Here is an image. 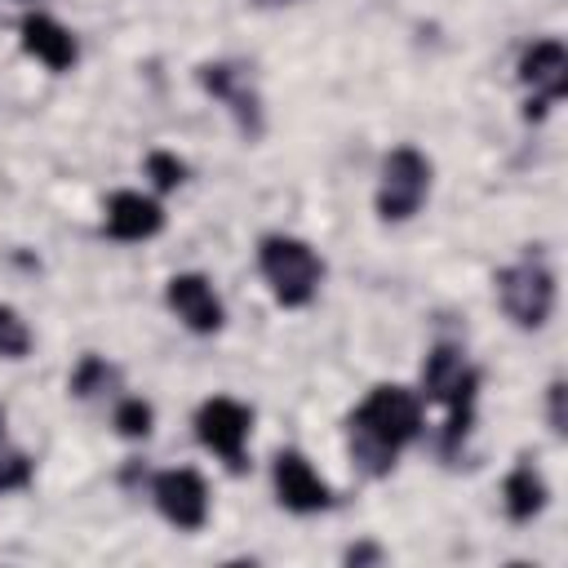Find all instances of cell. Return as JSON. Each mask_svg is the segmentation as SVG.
<instances>
[{"label": "cell", "mask_w": 568, "mask_h": 568, "mask_svg": "<svg viewBox=\"0 0 568 568\" xmlns=\"http://www.w3.org/2000/svg\"><path fill=\"white\" fill-rule=\"evenodd\" d=\"M146 173H151V182H155L160 191H173V186L186 178V164H182L178 155H169V151H151V155H146Z\"/></svg>", "instance_id": "obj_19"}, {"label": "cell", "mask_w": 568, "mask_h": 568, "mask_svg": "<svg viewBox=\"0 0 568 568\" xmlns=\"http://www.w3.org/2000/svg\"><path fill=\"white\" fill-rule=\"evenodd\" d=\"M22 49L36 58V62H44L49 71H71V62H75V36L58 22V18H49V13H27L22 18Z\"/></svg>", "instance_id": "obj_13"}, {"label": "cell", "mask_w": 568, "mask_h": 568, "mask_svg": "<svg viewBox=\"0 0 568 568\" xmlns=\"http://www.w3.org/2000/svg\"><path fill=\"white\" fill-rule=\"evenodd\" d=\"M262 4H288V0H262Z\"/></svg>", "instance_id": "obj_21"}, {"label": "cell", "mask_w": 568, "mask_h": 568, "mask_svg": "<svg viewBox=\"0 0 568 568\" xmlns=\"http://www.w3.org/2000/svg\"><path fill=\"white\" fill-rule=\"evenodd\" d=\"M422 395L448 408L439 448L444 453H457V444L466 439V430L475 422V395H479V373L470 368V359L462 355V346H448V342L430 346V355L422 364Z\"/></svg>", "instance_id": "obj_2"}, {"label": "cell", "mask_w": 568, "mask_h": 568, "mask_svg": "<svg viewBox=\"0 0 568 568\" xmlns=\"http://www.w3.org/2000/svg\"><path fill=\"white\" fill-rule=\"evenodd\" d=\"M102 226H106L111 240H124V244L151 240V235L164 226V209H160L151 195H142V191H115V195L106 200Z\"/></svg>", "instance_id": "obj_11"}, {"label": "cell", "mask_w": 568, "mask_h": 568, "mask_svg": "<svg viewBox=\"0 0 568 568\" xmlns=\"http://www.w3.org/2000/svg\"><path fill=\"white\" fill-rule=\"evenodd\" d=\"M257 266L280 306H306L324 280V262L315 257V248L293 235H266L257 248Z\"/></svg>", "instance_id": "obj_3"}, {"label": "cell", "mask_w": 568, "mask_h": 568, "mask_svg": "<svg viewBox=\"0 0 568 568\" xmlns=\"http://www.w3.org/2000/svg\"><path fill=\"white\" fill-rule=\"evenodd\" d=\"M151 497H155L160 515H164L173 528L195 532V528H204V519H209V484H204L195 470H186V466L160 470V475L151 479Z\"/></svg>", "instance_id": "obj_7"}, {"label": "cell", "mask_w": 568, "mask_h": 568, "mask_svg": "<svg viewBox=\"0 0 568 568\" xmlns=\"http://www.w3.org/2000/svg\"><path fill=\"white\" fill-rule=\"evenodd\" d=\"M200 84H204L217 102H226V106H231V115L240 120V129H244V133H257V129H262L257 93H253V84H248V75H244L240 67L209 62V67H200Z\"/></svg>", "instance_id": "obj_12"}, {"label": "cell", "mask_w": 568, "mask_h": 568, "mask_svg": "<svg viewBox=\"0 0 568 568\" xmlns=\"http://www.w3.org/2000/svg\"><path fill=\"white\" fill-rule=\"evenodd\" d=\"M430 191V160L417 146H395L382 160V182H377V213L386 222H404L422 209Z\"/></svg>", "instance_id": "obj_5"}, {"label": "cell", "mask_w": 568, "mask_h": 568, "mask_svg": "<svg viewBox=\"0 0 568 568\" xmlns=\"http://www.w3.org/2000/svg\"><path fill=\"white\" fill-rule=\"evenodd\" d=\"M31 351V328L13 306H0V355L4 359H22Z\"/></svg>", "instance_id": "obj_17"}, {"label": "cell", "mask_w": 568, "mask_h": 568, "mask_svg": "<svg viewBox=\"0 0 568 568\" xmlns=\"http://www.w3.org/2000/svg\"><path fill=\"white\" fill-rule=\"evenodd\" d=\"M164 302H169V311H173L191 333H217L222 320H226L217 288H213L209 275H200V271L173 275L169 288H164Z\"/></svg>", "instance_id": "obj_10"}, {"label": "cell", "mask_w": 568, "mask_h": 568, "mask_svg": "<svg viewBox=\"0 0 568 568\" xmlns=\"http://www.w3.org/2000/svg\"><path fill=\"white\" fill-rule=\"evenodd\" d=\"M497 302L519 328H541L555 311V275L537 253H524L515 266L497 271Z\"/></svg>", "instance_id": "obj_4"}, {"label": "cell", "mask_w": 568, "mask_h": 568, "mask_svg": "<svg viewBox=\"0 0 568 568\" xmlns=\"http://www.w3.org/2000/svg\"><path fill=\"white\" fill-rule=\"evenodd\" d=\"M501 501H506V515H510L515 524H528L532 515H541V506H546V479L537 475L532 462H519V466L506 475Z\"/></svg>", "instance_id": "obj_14"}, {"label": "cell", "mask_w": 568, "mask_h": 568, "mask_svg": "<svg viewBox=\"0 0 568 568\" xmlns=\"http://www.w3.org/2000/svg\"><path fill=\"white\" fill-rule=\"evenodd\" d=\"M151 422H155V413H151L146 399H124V404L115 408V430H120L124 439H146V435H151Z\"/></svg>", "instance_id": "obj_18"}, {"label": "cell", "mask_w": 568, "mask_h": 568, "mask_svg": "<svg viewBox=\"0 0 568 568\" xmlns=\"http://www.w3.org/2000/svg\"><path fill=\"white\" fill-rule=\"evenodd\" d=\"M422 435V399L408 386H373L351 413V457L364 475H386Z\"/></svg>", "instance_id": "obj_1"}, {"label": "cell", "mask_w": 568, "mask_h": 568, "mask_svg": "<svg viewBox=\"0 0 568 568\" xmlns=\"http://www.w3.org/2000/svg\"><path fill=\"white\" fill-rule=\"evenodd\" d=\"M31 475H36V466H31V457H27L22 448L9 444V435H4V413H0V493L27 488Z\"/></svg>", "instance_id": "obj_16"}, {"label": "cell", "mask_w": 568, "mask_h": 568, "mask_svg": "<svg viewBox=\"0 0 568 568\" xmlns=\"http://www.w3.org/2000/svg\"><path fill=\"white\" fill-rule=\"evenodd\" d=\"M271 479H275L280 506L293 510V515H315V510H328V501H333L328 484L315 475V466H311L297 448H284V453L275 457Z\"/></svg>", "instance_id": "obj_8"}, {"label": "cell", "mask_w": 568, "mask_h": 568, "mask_svg": "<svg viewBox=\"0 0 568 568\" xmlns=\"http://www.w3.org/2000/svg\"><path fill=\"white\" fill-rule=\"evenodd\" d=\"M111 386H115V368L102 355H84L75 364V373H71V395H80V399H98Z\"/></svg>", "instance_id": "obj_15"}, {"label": "cell", "mask_w": 568, "mask_h": 568, "mask_svg": "<svg viewBox=\"0 0 568 568\" xmlns=\"http://www.w3.org/2000/svg\"><path fill=\"white\" fill-rule=\"evenodd\" d=\"M519 80H524V89L532 93L528 111L537 106V115H541L550 102H559V98L568 93V49H564L559 40H537V44H528L524 58H519Z\"/></svg>", "instance_id": "obj_9"}, {"label": "cell", "mask_w": 568, "mask_h": 568, "mask_svg": "<svg viewBox=\"0 0 568 568\" xmlns=\"http://www.w3.org/2000/svg\"><path fill=\"white\" fill-rule=\"evenodd\" d=\"M550 430L564 435V382H550Z\"/></svg>", "instance_id": "obj_20"}, {"label": "cell", "mask_w": 568, "mask_h": 568, "mask_svg": "<svg viewBox=\"0 0 568 568\" xmlns=\"http://www.w3.org/2000/svg\"><path fill=\"white\" fill-rule=\"evenodd\" d=\"M248 430H253V413L231 399V395H213L200 404L195 413V435L209 453H217L231 470L244 466V448H248Z\"/></svg>", "instance_id": "obj_6"}]
</instances>
